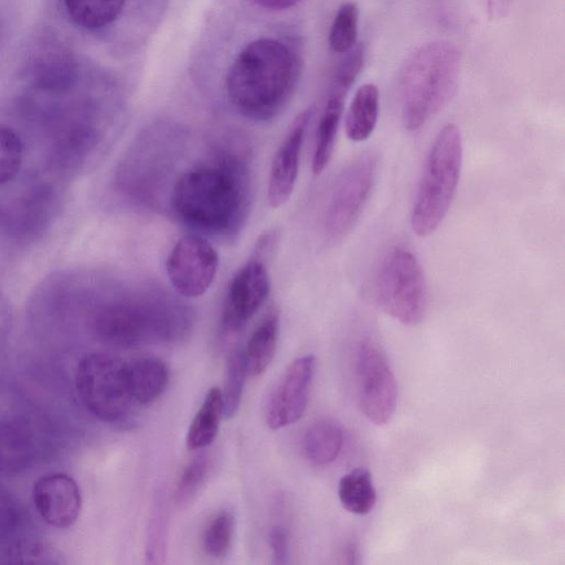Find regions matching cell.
I'll list each match as a JSON object with an SVG mask.
<instances>
[{
  "label": "cell",
  "instance_id": "5bb4252c",
  "mask_svg": "<svg viewBox=\"0 0 565 565\" xmlns=\"http://www.w3.org/2000/svg\"><path fill=\"white\" fill-rule=\"evenodd\" d=\"M33 502L41 518L57 529L72 526L82 508L76 481L62 472L43 476L34 483Z\"/></svg>",
  "mask_w": 565,
  "mask_h": 565
},
{
  "label": "cell",
  "instance_id": "d6986e66",
  "mask_svg": "<svg viewBox=\"0 0 565 565\" xmlns=\"http://www.w3.org/2000/svg\"><path fill=\"white\" fill-rule=\"evenodd\" d=\"M380 96L376 85L364 84L358 88L345 117V132L355 142L366 140L375 129Z\"/></svg>",
  "mask_w": 565,
  "mask_h": 565
},
{
  "label": "cell",
  "instance_id": "52a82bcc",
  "mask_svg": "<svg viewBox=\"0 0 565 565\" xmlns=\"http://www.w3.org/2000/svg\"><path fill=\"white\" fill-rule=\"evenodd\" d=\"M75 383L82 403L105 423L122 420L135 403L128 364L118 356L107 353L85 355L77 365Z\"/></svg>",
  "mask_w": 565,
  "mask_h": 565
},
{
  "label": "cell",
  "instance_id": "8fae6325",
  "mask_svg": "<svg viewBox=\"0 0 565 565\" xmlns=\"http://www.w3.org/2000/svg\"><path fill=\"white\" fill-rule=\"evenodd\" d=\"M313 372V355L300 356L285 370L266 404V423L271 429L288 426L302 416Z\"/></svg>",
  "mask_w": 565,
  "mask_h": 565
},
{
  "label": "cell",
  "instance_id": "7402d4cb",
  "mask_svg": "<svg viewBox=\"0 0 565 565\" xmlns=\"http://www.w3.org/2000/svg\"><path fill=\"white\" fill-rule=\"evenodd\" d=\"M343 103L344 97L330 94L319 119L312 157V172L316 175L326 169L332 156Z\"/></svg>",
  "mask_w": 565,
  "mask_h": 565
},
{
  "label": "cell",
  "instance_id": "3957f363",
  "mask_svg": "<svg viewBox=\"0 0 565 565\" xmlns=\"http://www.w3.org/2000/svg\"><path fill=\"white\" fill-rule=\"evenodd\" d=\"M460 68V52L449 41L426 43L408 57L399 81L406 130L420 129L448 105L457 92Z\"/></svg>",
  "mask_w": 565,
  "mask_h": 565
},
{
  "label": "cell",
  "instance_id": "836d02e7",
  "mask_svg": "<svg viewBox=\"0 0 565 565\" xmlns=\"http://www.w3.org/2000/svg\"><path fill=\"white\" fill-rule=\"evenodd\" d=\"M511 0H487L490 19H502L510 9Z\"/></svg>",
  "mask_w": 565,
  "mask_h": 565
},
{
  "label": "cell",
  "instance_id": "e0dca14e",
  "mask_svg": "<svg viewBox=\"0 0 565 565\" xmlns=\"http://www.w3.org/2000/svg\"><path fill=\"white\" fill-rule=\"evenodd\" d=\"M128 376L134 402L148 405L159 398L167 388L169 369L158 358H140L128 364Z\"/></svg>",
  "mask_w": 565,
  "mask_h": 565
},
{
  "label": "cell",
  "instance_id": "8992f818",
  "mask_svg": "<svg viewBox=\"0 0 565 565\" xmlns=\"http://www.w3.org/2000/svg\"><path fill=\"white\" fill-rule=\"evenodd\" d=\"M379 308L403 324H418L427 308V286L423 267L404 246L391 247L380 260L373 279Z\"/></svg>",
  "mask_w": 565,
  "mask_h": 565
},
{
  "label": "cell",
  "instance_id": "ffe728a7",
  "mask_svg": "<svg viewBox=\"0 0 565 565\" xmlns=\"http://www.w3.org/2000/svg\"><path fill=\"white\" fill-rule=\"evenodd\" d=\"M343 445L340 424L330 418L312 423L303 436L307 459L316 466H324L337 459Z\"/></svg>",
  "mask_w": 565,
  "mask_h": 565
},
{
  "label": "cell",
  "instance_id": "603a6c76",
  "mask_svg": "<svg viewBox=\"0 0 565 565\" xmlns=\"http://www.w3.org/2000/svg\"><path fill=\"white\" fill-rule=\"evenodd\" d=\"M338 495L342 507L350 513H370L376 503V491L371 473L364 468L345 473L339 481Z\"/></svg>",
  "mask_w": 565,
  "mask_h": 565
},
{
  "label": "cell",
  "instance_id": "7a4b0ae2",
  "mask_svg": "<svg viewBox=\"0 0 565 565\" xmlns=\"http://www.w3.org/2000/svg\"><path fill=\"white\" fill-rule=\"evenodd\" d=\"M298 73L296 56L268 38L247 44L231 64L225 88L234 107L255 120L275 117L291 96Z\"/></svg>",
  "mask_w": 565,
  "mask_h": 565
},
{
  "label": "cell",
  "instance_id": "2e32d148",
  "mask_svg": "<svg viewBox=\"0 0 565 565\" xmlns=\"http://www.w3.org/2000/svg\"><path fill=\"white\" fill-rule=\"evenodd\" d=\"M31 74L33 85L49 93H64L76 79L73 58L56 49L42 52L33 61Z\"/></svg>",
  "mask_w": 565,
  "mask_h": 565
},
{
  "label": "cell",
  "instance_id": "6da1fadb",
  "mask_svg": "<svg viewBox=\"0 0 565 565\" xmlns=\"http://www.w3.org/2000/svg\"><path fill=\"white\" fill-rule=\"evenodd\" d=\"M245 168L228 156L198 162L175 180L170 196L174 215L184 224L212 234L238 230L246 213Z\"/></svg>",
  "mask_w": 565,
  "mask_h": 565
},
{
  "label": "cell",
  "instance_id": "f546056e",
  "mask_svg": "<svg viewBox=\"0 0 565 565\" xmlns=\"http://www.w3.org/2000/svg\"><path fill=\"white\" fill-rule=\"evenodd\" d=\"M12 563L22 564H61L62 553L54 546L38 542H21L12 545L8 551Z\"/></svg>",
  "mask_w": 565,
  "mask_h": 565
},
{
  "label": "cell",
  "instance_id": "484cf974",
  "mask_svg": "<svg viewBox=\"0 0 565 565\" xmlns=\"http://www.w3.org/2000/svg\"><path fill=\"white\" fill-rule=\"evenodd\" d=\"M246 374L243 351L235 350L227 362L224 391L222 392L223 413L226 418L234 416L239 407Z\"/></svg>",
  "mask_w": 565,
  "mask_h": 565
},
{
  "label": "cell",
  "instance_id": "d6a6232c",
  "mask_svg": "<svg viewBox=\"0 0 565 565\" xmlns=\"http://www.w3.org/2000/svg\"><path fill=\"white\" fill-rule=\"evenodd\" d=\"M269 546L275 564H285L288 558V537L280 525H275L269 531Z\"/></svg>",
  "mask_w": 565,
  "mask_h": 565
},
{
  "label": "cell",
  "instance_id": "44dd1931",
  "mask_svg": "<svg viewBox=\"0 0 565 565\" xmlns=\"http://www.w3.org/2000/svg\"><path fill=\"white\" fill-rule=\"evenodd\" d=\"M222 416H224L222 392L213 387L207 392L189 426L186 447L196 450L209 446L217 435Z\"/></svg>",
  "mask_w": 565,
  "mask_h": 565
},
{
  "label": "cell",
  "instance_id": "f1b7e54d",
  "mask_svg": "<svg viewBox=\"0 0 565 565\" xmlns=\"http://www.w3.org/2000/svg\"><path fill=\"white\" fill-rule=\"evenodd\" d=\"M365 58L363 44H355L339 64L332 81L330 94L345 98L348 90L361 73Z\"/></svg>",
  "mask_w": 565,
  "mask_h": 565
},
{
  "label": "cell",
  "instance_id": "ac0fdd59",
  "mask_svg": "<svg viewBox=\"0 0 565 565\" xmlns=\"http://www.w3.org/2000/svg\"><path fill=\"white\" fill-rule=\"evenodd\" d=\"M278 312L271 309L252 332L243 351L247 373L259 375L270 364L278 339Z\"/></svg>",
  "mask_w": 565,
  "mask_h": 565
},
{
  "label": "cell",
  "instance_id": "83f0119b",
  "mask_svg": "<svg viewBox=\"0 0 565 565\" xmlns=\"http://www.w3.org/2000/svg\"><path fill=\"white\" fill-rule=\"evenodd\" d=\"M23 143L10 127L0 124V186L13 180L21 170Z\"/></svg>",
  "mask_w": 565,
  "mask_h": 565
},
{
  "label": "cell",
  "instance_id": "7c38bea8",
  "mask_svg": "<svg viewBox=\"0 0 565 565\" xmlns=\"http://www.w3.org/2000/svg\"><path fill=\"white\" fill-rule=\"evenodd\" d=\"M270 280L264 260L254 256L233 276L226 292L223 324L226 330L241 329L266 301Z\"/></svg>",
  "mask_w": 565,
  "mask_h": 565
},
{
  "label": "cell",
  "instance_id": "5b68a950",
  "mask_svg": "<svg viewBox=\"0 0 565 565\" xmlns=\"http://www.w3.org/2000/svg\"><path fill=\"white\" fill-rule=\"evenodd\" d=\"M181 311L136 302H117L100 309L93 321L96 335L116 347H135L152 341L174 342L188 331Z\"/></svg>",
  "mask_w": 565,
  "mask_h": 565
},
{
  "label": "cell",
  "instance_id": "ba28073f",
  "mask_svg": "<svg viewBox=\"0 0 565 565\" xmlns=\"http://www.w3.org/2000/svg\"><path fill=\"white\" fill-rule=\"evenodd\" d=\"M377 170L375 153L363 152L337 177L322 216V230L329 243L343 239L358 222L373 189Z\"/></svg>",
  "mask_w": 565,
  "mask_h": 565
},
{
  "label": "cell",
  "instance_id": "1f68e13d",
  "mask_svg": "<svg viewBox=\"0 0 565 565\" xmlns=\"http://www.w3.org/2000/svg\"><path fill=\"white\" fill-rule=\"evenodd\" d=\"M21 511L17 501L0 490V542L12 536L20 525Z\"/></svg>",
  "mask_w": 565,
  "mask_h": 565
},
{
  "label": "cell",
  "instance_id": "e575fe53",
  "mask_svg": "<svg viewBox=\"0 0 565 565\" xmlns=\"http://www.w3.org/2000/svg\"><path fill=\"white\" fill-rule=\"evenodd\" d=\"M255 4L269 10H284L295 6L299 0H250Z\"/></svg>",
  "mask_w": 565,
  "mask_h": 565
},
{
  "label": "cell",
  "instance_id": "9a60e30c",
  "mask_svg": "<svg viewBox=\"0 0 565 565\" xmlns=\"http://www.w3.org/2000/svg\"><path fill=\"white\" fill-rule=\"evenodd\" d=\"M34 452V438L25 422H0V472L15 473L24 470L31 463Z\"/></svg>",
  "mask_w": 565,
  "mask_h": 565
},
{
  "label": "cell",
  "instance_id": "30bf717a",
  "mask_svg": "<svg viewBox=\"0 0 565 565\" xmlns=\"http://www.w3.org/2000/svg\"><path fill=\"white\" fill-rule=\"evenodd\" d=\"M218 255L203 237L184 235L170 250L166 270L174 290L184 297H200L210 288L217 271Z\"/></svg>",
  "mask_w": 565,
  "mask_h": 565
},
{
  "label": "cell",
  "instance_id": "d4e9b609",
  "mask_svg": "<svg viewBox=\"0 0 565 565\" xmlns=\"http://www.w3.org/2000/svg\"><path fill=\"white\" fill-rule=\"evenodd\" d=\"M359 8L348 1L340 6L329 33V44L337 53H347L356 44Z\"/></svg>",
  "mask_w": 565,
  "mask_h": 565
},
{
  "label": "cell",
  "instance_id": "4dcf8cb0",
  "mask_svg": "<svg viewBox=\"0 0 565 565\" xmlns=\"http://www.w3.org/2000/svg\"><path fill=\"white\" fill-rule=\"evenodd\" d=\"M210 461L205 456L193 458L183 469L175 497L179 502L189 500L203 484L209 472Z\"/></svg>",
  "mask_w": 565,
  "mask_h": 565
},
{
  "label": "cell",
  "instance_id": "cb8c5ba5",
  "mask_svg": "<svg viewBox=\"0 0 565 565\" xmlns=\"http://www.w3.org/2000/svg\"><path fill=\"white\" fill-rule=\"evenodd\" d=\"M67 14L81 28L95 30L113 23L125 0H64Z\"/></svg>",
  "mask_w": 565,
  "mask_h": 565
},
{
  "label": "cell",
  "instance_id": "9c48e42d",
  "mask_svg": "<svg viewBox=\"0 0 565 565\" xmlns=\"http://www.w3.org/2000/svg\"><path fill=\"white\" fill-rule=\"evenodd\" d=\"M351 358L358 407L375 425L388 423L396 408L397 385L384 353L363 338L355 342Z\"/></svg>",
  "mask_w": 565,
  "mask_h": 565
},
{
  "label": "cell",
  "instance_id": "277c9868",
  "mask_svg": "<svg viewBox=\"0 0 565 565\" xmlns=\"http://www.w3.org/2000/svg\"><path fill=\"white\" fill-rule=\"evenodd\" d=\"M462 154L459 127L445 125L427 154L412 209L411 226L417 236L433 234L447 215L459 182Z\"/></svg>",
  "mask_w": 565,
  "mask_h": 565
},
{
  "label": "cell",
  "instance_id": "4fadbf2b",
  "mask_svg": "<svg viewBox=\"0 0 565 565\" xmlns=\"http://www.w3.org/2000/svg\"><path fill=\"white\" fill-rule=\"evenodd\" d=\"M310 117L311 109L298 114L275 152L267 185V199L273 207L284 205L292 194Z\"/></svg>",
  "mask_w": 565,
  "mask_h": 565
},
{
  "label": "cell",
  "instance_id": "4316f807",
  "mask_svg": "<svg viewBox=\"0 0 565 565\" xmlns=\"http://www.w3.org/2000/svg\"><path fill=\"white\" fill-rule=\"evenodd\" d=\"M234 519L226 511H220L207 523L203 534V548L207 555L220 558L226 555L233 539Z\"/></svg>",
  "mask_w": 565,
  "mask_h": 565
}]
</instances>
